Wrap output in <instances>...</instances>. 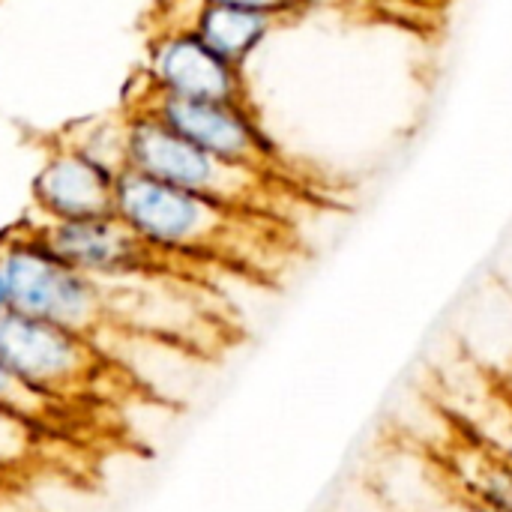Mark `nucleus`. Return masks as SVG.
Returning a JSON list of instances; mask_svg holds the SVG:
<instances>
[{
    "label": "nucleus",
    "instance_id": "nucleus-16",
    "mask_svg": "<svg viewBox=\"0 0 512 512\" xmlns=\"http://www.w3.org/2000/svg\"><path fill=\"white\" fill-rule=\"evenodd\" d=\"M309 6H315V3H321V0H306ZM381 6H399L402 12H408V9H417V12H423V15H435V12H441L450 0H378Z\"/></svg>",
    "mask_w": 512,
    "mask_h": 512
},
{
    "label": "nucleus",
    "instance_id": "nucleus-8",
    "mask_svg": "<svg viewBox=\"0 0 512 512\" xmlns=\"http://www.w3.org/2000/svg\"><path fill=\"white\" fill-rule=\"evenodd\" d=\"M120 168L75 144L66 132L45 144L30 183L33 213L42 222H69L114 213Z\"/></svg>",
    "mask_w": 512,
    "mask_h": 512
},
{
    "label": "nucleus",
    "instance_id": "nucleus-1",
    "mask_svg": "<svg viewBox=\"0 0 512 512\" xmlns=\"http://www.w3.org/2000/svg\"><path fill=\"white\" fill-rule=\"evenodd\" d=\"M114 213L162 258L174 261H240L252 249L255 228L270 216H255L123 168L114 189Z\"/></svg>",
    "mask_w": 512,
    "mask_h": 512
},
{
    "label": "nucleus",
    "instance_id": "nucleus-18",
    "mask_svg": "<svg viewBox=\"0 0 512 512\" xmlns=\"http://www.w3.org/2000/svg\"><path fill=\"white\" fill-rule=\"evenodd\" d=\"M495 381L501 384V390H507V393L512 396V360L504 366V369H501V372H498V375H495Z\"/></svg>",
    "mask_w": 512,
    "mask_h": 512
},
{
    "label": "nucleus",
    "instance_id": "nucleus-15",
    "mask_svg": "<svg viewBox=\"0 0 512 512\" xmlns=\"http://www.w3.org/2000/svg\"><path fill=\"white\" fill-rule=\"evenodd\" d=\"M207 3H225V6H246V9H261V12H276L285 18H300L306 9H312L306 0H207Z\"/></svg>",
    "mask_w": 512,
    "mask_h": 512
},
{
    "label": "nucleus",
    "instance_id": "nucleus-2",
    "mask_svg": "<svg viewBox=\"0 0 512 512\" xmlns=\"http://www.w3.org/2000/svg\"><path fill=\"white\" fill-rule=\"evenodd\" d=\"M123 132L126 168L162 180L168 186L207 195L234 210L273 219L279 195L288 189V180L282 177L234 165L207 153L204 147L165 126L147 108H123Z\"/></svg>",
    "mask_w": 512,
    "mask_h": 512
},
{
    "label": "nucleus",
    "instance_id": "nucleus-14",
    "mask_svg": "<svg viewBox=\"0 0 512 512\" xmlns=\"http://www.w3.org/2000/svg\"><path fill=\"white\" fill-rule=\"evenodd\" d=\"M42 444H48V432L0 408V477L33 468L42 456Z\"/></svg>",
    "mask_w": 512,
    "mask_h": 512
},
{
    "label": "nucleus",
    "instance_id": "nucleus-10",
    "mask_svg": "<svg viewBox=\"0 0 512 512\" xmlns=\"http://www.w3.org/2000/svg\"><path fill=\"white\" fill-rule=\"evenodd\" d=\"M435 462L465 495L495 510L512 512V465L480 441L456 429V435L435 456Z\"/></svg>",
    "mask_w": 512,
    "mask_h": 512
},
{
    "label": "nucleus",
    "instance_id": "nucleus-4",
    "mask_svg": "<svg viewBox=\"0 0 512 512\" xmlns=\"http://www.w3.org/2000/svg\"><path fill=\"white\" fill-rule=\"evenodd\" d=\"M0 357L21 381L66 408L117 372L96 339L15 309L0 315Z\"/></svg>",
    "mask_w": 512,
    "mask_h": 512
},
{
    "label": "nucleus",
    "instance_id": "nucleus-6",
    "mask_svg": "<svg viewBox=\"0 0 512 512\" xmlns=\"http://www.w3.org/2000/svg\"><path fill=\"white\" fill-rule=\"evenodd\" d=\"M30 222L54 255L102 285L168 273L171 261L150 249L117 213L69 222H42L33 216Z\"/></svg>",
    "mask_w": 512,
    "mask_h": 512
},
{
    "label": "nucleus",
    "instance_id": "nucleus-5",
    "mask_svg": "<svg viewBox=\"0 0 512 512\" xmlns=\"http://www.w3.org/2000/svg\"><path fill=\"white\" fill-rule=\"evenodd\" d=\"M126 108H147L165 126L189 138L192 144L204 147L207 153L246 165L273 177L288 180L291 168L267 135L264 123L252 102H219V99H177L162 93H141Z\"/></svg>",
    "mask_w": 512,
    "mask_h": 512
},
{
    "label": "nucleus",
    "instance_id": "nucleus-7",
    "mask_svg": "<svg viewBox=\"0 0 512 512\" xmlns=\"http://www.w3.org/2000/svg\"><path fill=\"white\" fill-rule=\"evenodd\" d=\"M144 90L177 99L252 102L246 69L219 57L198 33L183 24H159L144 51Z\"/></svg>",
    "mask_w": 512,
    "mask_h": 512
},
{
    "label": "nucleus",
    "instance_id": "nucleus-17",
    "mask_svg": "<svg viewBox=\"0 0 512 512\" xmlns=\"http://www.w3.org/2000/svg\"><path fill=\"white\" fill-rule=\"evenodd\" d=\"M12 303H9V285H6V273H3V264H0V315L9 312Z\"/></svg>",
    "mask_w": 512,
    "mask_h": 512
},
{
    "label": "nucleus",
    "instance_id": "nucleus-3",
    "mask_svg": "<svg viewBox=\"0 0 512 512\" xmlns=\"http://www.w3.org/2000/svg\"><path fill=\"white\" fill-rule=\"evenodd\" d=\"M0 264L15 312L69 327L99 345L114 330L105 285L54 255L30 219L0 231Z\"/></svg>",
    "mask_w": 512,
    "mask_h": 512
},
{
    "label": "nucleus",
    "instance_id": "nucleus-11",
    "mask_svg": "<svg viewBox=\"0 0 512 512\" xmlns=\"http://www.w3.org/2000/svg\"><path fill=\"white\" fill-rule=\"evenodd\" d=\"M390 495L396 501V512H501L471 495H465L435 459L426 468H414L408 474L396 471L390 483Z\"/></svg>",
    "mask_w": 512,
    "mask_h": 512
},
{
    "label": "nucleus",
    "instance_id": "nucleus-13",
    "mask_svg": "<svg viewBox=\"0 0 512 512\" xmlns=\"http://www.w3.org/2000/svg\"><path fill=\"white\" fill-rule=\"evenodd\" d=\"M0 408L24 417L27 423L39 426L42 432H57L63 426V420L69 417V408L48 399L45 393L33 390L27 381H21L0 357Z\"/></svg>",
    "mask_w": 512,
    "mask_h": 512
},
{
    "label": "nucleus",
    "instance_id": "nucleus-9",
    "mask_svg": "<svg viewBox=\"0 0 512 512\" xmlns=\"http://www.w3.org/2000/svg\"><path fill=\"white\" fill-rule=\"evenodd\" d=\"M294 18L246 9V6H225L207 0H186V9L168 18V24H183L198 33L219 57L246 69V63L264 48V42Z\"/></svg>",
    "mask_w": 512,
    "mask_h": 512
},
{
    "label": "nucleus",
    "instance_id": "nucleus-12",
    "mask_svg": "<svg viewBox=\"0 0 512 512\" xmlns=\"http://www.w3.org/2000/svg\"><path fill=\"white\" fill-rule=\"evenodd\" d=\"M453 426L512 465V396L495 378L489 393L471 396L465 408L453 411Z\"/></svg>",
    "mask_w": 512,
    "mask_h": 512
}]
</instances>
